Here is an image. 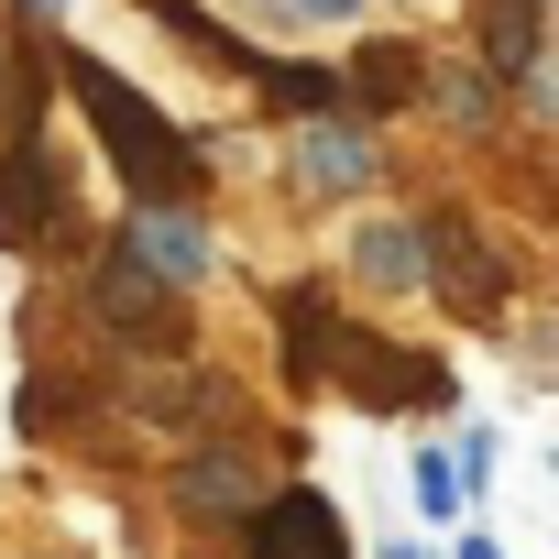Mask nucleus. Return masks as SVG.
<instances>
[{
    "instance_id": "nucleus-1",
    "label": "nucleus",
    "mask_w": 559,
    "mask_h": 559,
    "mask_svg": "<svg viewBox=\"0 0 559 559\" xmlns=\"http://www.w3.org/2000/svg\"><path fill=\"white\" fill-rule=\"evenodd\" d=\"M67 67V88H78V110L99 121V143H110V165H121V198H143V209H187V198H209V154L132 88V78H110L99 56H56Z\"/></svg>"
},
{
    "instance_id": "nucleus-2",
    "label": "nucleus",
    "mask_w": 559,
    "mask_h": 559,
    "mask_svg": "<svg viewBox=\"0 0 559 559\" xmlns=\"http://www.w3.org/2000/svg\"><path fill=\"white\" fill-rule=\"evenodd\" d=\"M319 384H341V395H352V406H373V417H417V406H450V373H439L428 352H395V341H373V330H341V319H330Z\"/></svg>"
},
{
    "instance_id": "nucleus-3",
    "label": "nucleus",
    "mask_w": 559,
    "mask_h": 559,
    "mask_svg": "<svg viewBox=\"0 0 559 559\" xmlns=\"http://www.w3.org/2000/svg\"><path fill=\"white\" fill-rule=\"evenodd\" d=\"M417 252H428V297H439L450 319H472V330L504 319V252H493L461 209H439V219L417 230Z\"/></svg>"
},
{
    "instance_id": "nucleus-4",
    "label": "nucleus",
    "mask_w": 559,
    "mask_h": 559,
    "mask_svg": "<svg viewBox=\"0 0 559 559\" xmlns=\"http://www.w3.org/2000/svg\"><path fill=\"white\" fill-rule=\"evenodd\" d=\"M241 548L252 559H352V537H341V515H330V493H263L252 515H241Z\"/></svg>"
},
{
    "instance_id": "nucleus-5",
    "label": "nucleus",
    "mask_w": 559,
    "mask_h": 559,
    "mask_svg": "<svg viewBox=\"0 0 559 559\" xmlns=\"http://www.w3.org/2000/svg\"><path fill=\"white\" fill-rule=\"evenodd\" d=\"M373 176H384V154H373L352 121H308V132L286 143V187H297V198H373Z\"/></svg>"
},
{
    "instance_id": "nucleus-6",
    "label": "nucleus",
    "mask_w": 559,
    "mask_h": 559,
    "mask_svg": "<svg viewBox=\"0 0 559 559\" xmlns=\"http://www.w3.org/2000/svg\"><path fill=\"white\" fill-rule=\"evenodd\" d=\"M88 308H99V319H110L121 341H143V352H176V341H187V308H176V297L154 286V274H143L132 252H110V263H99Z\"/></svg>"
},
{
    "instance_id": "nucleus-7",
    "label": "nucleus",
    "mask_w": 559,
    "mask_h": 559,
    "mask_svg": "<svg viewBox=\"0 0 559 559\" xmlns=\"http://www.w3.org/2000/svg\"><path fill=\"white\" fill-rule=\"evenodd\" d=\"M56 230V154H45V132H12L0 143V241H45Z\"/></svg>"
},
{
    "instance_id": "nucleus-8",
    "label": "nucleus",
    "mask_w": 559,
    "mask_h": 559,
    "mask_svg": "<svg viewBox=\"0 0 559 559\" xmlns=\"http://www.w3.org/2000/svg\"><path fill=\"white\" fill-rule=\"evenodd\" d=\"M121 252H132V263L154 274L165 297H187V286H209V263H219V252H209V230H198V219H165V209H143Z\"/></svg>"
},
{
    "instance_id": "nucleus-9",
    "label": "nucleus",
    "mask_w": 559,
    "mask_h": 559,
    "mask_svg": "<svg viewBox=\"0 0 559 559\" xmlns=\"http://www.w3.org/2000/svg\"><path fill=\"white\" fill-rule=\"evenodd\" d=\"M176 504H198V515H252L263 493H252V461H241V450H187V461H176Z\"/></svg>"
},
{
    "instance_id": "nucleus-10",
    "label": "nucleus",
    "mask_w": 559,
    "mask_h": 559,
    "mask_svg": "<svg viewBox=\"0 0 559 559\" xmlns=\"http://www.w3.org/2000/svg\"><path fill=\"white\" fill-rule=\"evenodd\" d=\"M352 274H362V286H384V297H417V286H428V252H417V219H373V230L352 241Z\"/></svg>"
},
{
    "instance_id": "nucleus-11",
    "label": "nucleus",
    "mask_w": 559,
    "mask_h": 559,
    "mask_svg": "<svg viewBox=\"0 0 559 559\" xmlns=\"http://www.w3.org/2000/svg\"><path fill=\"white\" fill-rule=\"evenodd\" d=\"M537 67V0H493L483 12V78H526Z\"/></svg>"
},
{
    "instance_id": "nucleus-12",
    "label": "nucleus",
    "mask_w": 559,
    "mask_h": 559,
    "mask_svg": "<svg viewBox=\"0 0 559 559\" xmlns=\"http://www.w3.org/2000/svg\"><path fill=\"white\" fill-rule=\"evenodd\" d=\"M274 330H286V373L319 384V352H330V286H297L286 308H274Z\"/></svg>"
},
{
    "instance_id": "nucleus-13",
    "label": "nucleus",
    "mask_w": 559,
    "mask_h": 559,
    "mask_svg": "<svg viewBox=\"0 0 559 559\" xmlns=\"http://www.w3.org/2000/svg\"><path fill=\"white\" fill-rule=\"evenodd\" d=\"M341 88H352V99H384V110H395V99H406V88H417V56H406V45H362V56H352V78H341Z\"/></svg>"
},
{
    "instance_id": "nucleus-14",
    "label": "nucleus",
    "mask_w": 559,
    "mask_h": 559,
    "mask_svg": "<svg viewBox=\"0 0 559 559\" xmlns=\"http://www.w3.org/2000/svg\"><path fill=\"white\" fill-rule=\"evenodd\" d=\"M439 110H450V121H493V78H483V67L439 78Z\"/></svg>"
},
{
    "instance_id": "nucleus-15",
    "label": "nucleus",
    "mask_w": 559,
    "mask_h": 559,
    "mask_svg": "<svg viewBox=\"0 0 559 559\" xmlns=\"http://www.w3.org/2000/svg\"><path fill=\"white\" fill-rule=\"evenodd\" d=\"M417 504H428V515H450V504H461V483H450V461H417Z\"/></svg>"
},
{
    "instance_id": "nucleus-16",
    "label": "nucleus",
    "mask_w": 559,
    "mask_h": 559,
    "mask_svg": "<svg viewBox=\"0 0 559 559\" xmlns=\"http://www.w3.org/2000/svg\"><path fill=\"white\" fill-rule=\"evenodd\" d=\"M297 23H352V12H373V0H286Z\"/></svg>"
},
{
    "instance_id": "nucleus-17",
    "label": "nucleus",
    "mask_w": 559,
    "mask_h": 559,
    "mask_svg": "<svg viewBox=\"0 0 559 559\" xmlns=\"http://www.w3.org/2000/svg\"><path fill=\"white\" fill-rule=\"evenodd\" d=\"M450 559H504V548H493V537H483V526H472V537H461V548H450Z\"/></svg>"
},
{
    "instance_id": "nucleus-18",
    "label": "nucleus",
    "mask_w": 559,
    "mask_h": 559,
    "mask_svg": "<svg viewBox=\"0 0 559 559\" xmlns=\"http://www.w3.org/2000/svg\"><path fill=\"white\" fill-rule=\"evenodd\" d=\"M45 12H67V0H45Z\"/></svg>"
},
{
    "instance_id": "nucleus-19",
    "label": "nucleus",
    "mask_w": 559,
    "mask_h": 559,
    "mask_svg": "<svg viewBox=\"0 0 559 559\" xmlns=\"http://www.w3.org/2000/svg\"><path fill=\"white\" fill-rule=\"evenodd\" d=\"M0 67H12V45H0Z\"/></svg>"
}]
</instances>
